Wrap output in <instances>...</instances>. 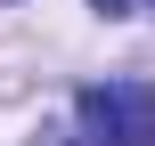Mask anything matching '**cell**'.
I'll list each match as a JSON object with an SVG mask.
<instances>
[{
    "mask_svg": "<svg viewBox=\"0 0 155 146\" xmlns=\"http://www.w3.org/2000/svg\"><path fill=\"white\" fill-rule=\"evenodd\" d=\"M74 130H82V146H155V81H139V73L90 81L74 98Z\"/></svg>",
    "mask_w": 155,
    "mask_h": 146,
    "instance_id": "6da1fadb",
    "label": "cell"
},
{
    "mask_svg": "<svg viewBox=\"0 0 155 146\" xmlns=\"http://www.w3.org/2000/svg\"><path fill=\"white\" fill-rule=\"evenodd\" d=\"M90 8H98V16H131L139 0H90Z\"/></svg>",
    "mask_w": 155,
    "mask_h": 146,
    "instance_id": "7a4b0ae2",
    "label": "cell"
},
{
    "mask_svg": "<svg viewBox=\"0 0 155 146\" xmlns=\"http://www.w3.org/2000/svg\"><path fill=\"white\" fill-rule=\"evenodd\" d=\"M139 8H155V0H139Z\"/></svg>",
    "mask_w": 155,
    "mask_h": 146,
    "instance_id": "3957f363",
    "label": "cell"
}]
</instances>
